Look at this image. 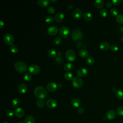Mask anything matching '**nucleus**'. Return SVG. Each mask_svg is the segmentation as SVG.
Instances as JSON below:
<instances>
[{"label":"nucleus","instance_id":"nucleus-38","mask_svg":"<svg viewBox=\"0 0 123 123\" xmlns=\"http://www.w3.org/2000/svg\"><path fill=\"white\" fill-rule=\"evenodd\" d=\"M110 12L111 14L113 16H117L118 15V10L115 8H112L110 10Z\"/></svg>","mask_w":123,"mask_h":123},{"label":"nucleus","instance_id":"nucleus-7","mask_svg":"<svg viewBox=\"0 0 123 123\" xmlns=\"http://www.w3.org/2000/svg\"><path fill=\"white\" fill-rule=\"evenodd\" d=\"M14 37L10 33H6L4 36V41L8 45L11 46L14 42Z\"/></svg>","mask_w":123,"mask_h":123},{"label":"nucleus","instance_id":"nucleus-28","mask_svg":"<svg viewBox=\"0 0 123 123\" xmlns=\"http://www.w3.org/2000/svg\"><path fill=\"white\" fill-rule=\"evenodd\" d=\"M65 79L67 81H70L71 80H73V74L70 72H67L64 75Z\"/></svg>","mask_w":123,"mask_h":123},{"label":"nucleus","instance_id":"nucleus-41","mask_svg":"<svg viewBox=\"0 0 123 123\" xmlns=\"http://www.w3.org/2000/svg\"><path fill=\"white\" fill-rule=\"evenodd\" d=\"M63 61V59L62 57L61 56H57L55 58V62L58 63V64H61L62 63Z\"/></svg>","mask_w":123,"mask_h":123},{"label":"nucleus","instance_id":"nucleus-22","mask_svg":"<svg viewBox=\"0 0 123 123\" xmlns=\"http://www.w3.org/2000/svg\"><path fill=\"white\" fill-rule=\"evenodd\" d=\"M79 55L82 58H87L88 52L85 49H81L79 51Z\"/></svg>","mask_w":123,"mask_h":123},{"label":"nucleus","instance_id":"nucleus-54","mask_svg":"<svg viewBox=\"0 0 123 123\" xmlns=\"http://www.w3.org/2000/svg\"><path fill=\"white\" fill-rule=\"evenodd\" d=\"M17 123H23V122H17Z\"/></svg>","mask_w":123,"mask_h":123},{"label":"nucleus","instance_id":"nucleus-3","mask_svg":"<svg viewBox=\"0 0 123 123\" xmlns=\"http://www.w3.org/2000/svg\"><path fill=\"white\" fill-rule=\"evenodd\" d=\"M72 38L75 41H78L82 39L83 37V34L79 29H74L72 32Z\"/></svg>","mask_w":123,"mask_h":123},{"label":"nucleus","instance_id":"nucleus-55","mask_svg":"<svg viewBox=\"0 0 123 123\" xmlns=\"http://www.w3.org/2000/svg\"><path fill=\"white\" fill-rule=\"evenodd\" d=\"M3 123H8L7 122H4Z\"/></svg>","mask_w":123,"mask_h":123},{"label":"nucleus","instance_id":"nucleus-25","mask_svg":"<svg viewBox=\"0 0 123 123\" xmlns=\"http://www.w3.org/2000/svg\"><path fill=\"white\" fill-rule=\"evenodd\" d=\"M83 17L84 18V19L87 21H90L91 20H92L93 16L92 15L91 13L88 12H86L84 15H83Z\"/></svg>","mask_w":123,"mask_h":123},{"label":"nucleus","instance_id":"nucleus-43","mask_svg":"<svg viewBox=\"0 0 123 123\" xmlns=\"http://www.w3.org/2000/svg\"><path fill=\"white\" fill-rule=\"evenodd\" d=\"M6 113L7 116L11 117V116H12L13 115V114H14V112L12 110H9L6 111Z\"/></svg>","mask_w":123,"mask_h":123},{"label":"nucleus","instance_id":"nucleus-12","mask_svg":"<svg viewBox=\"0 0 123 123\" xmlns=\"http://www.w3.org/2000/svg\"><path fill=\"white\" fill-rule=\"evenodd\" d=\"M116 112L113 110H110L108 111L106 114V117L109 120H113L116 117Z\"/></svg>","mask_w":123,"mask_h":123},{"label":"nucleus","instance_id":"nucleus-20","mask_svg":"<svg viewBox=\"0 0 123 123\" xmlns=\"http://www.w3.org/2000/svg\"><path fill=\"white\" fill-rule=\"evenodd\" d=\"M64 18V15L63 14V13H62V12H59L55 15L54 17V19L56 22L60 23L63 21Z\"/></svg>","mask_w":123,"mask_h":123},{"label":"nucleus","instance_id":"nucleus-24","mask_svg":"<svg viewBox=\"0 0 123 123\" xmlns=\"http://www.w3.org/2000/svg\"><path fill=\"white\" fill-rule=\"evenodd\" d=\"M24 123H35V118L33 116H27L24 120Z\"/></svg>","mask_w":123,"mask_h":123},{"label":"nucleus","instance_id":"nucleus-15","mask_svg":"<svg viewBox=\"0 0 123 123\" xmlns=\"http://www.w3.org/2000/svg\"><path fill=\"white\" fill-rule=\"evenodd\" d=\"M99 47V49H101L102 50L106 51V50H108L110 48L111 46H110V43L108 42L104 41L100 43Z\"/></svg>","mask_w":123,"mask_h":123},{"label":"nucleus","instance_id":"nucleus-13","mask_svg":"<svg viewBox=\"0 0 123 123\" xmlns=\"http://www.w3.org/2000/svg\"><path fill=\"white\" fill-rule=\"evenodd\" d=\"M57 85L54 82H50L47 86V89L48 91L53 92L56 90L57 88Z\"/></svg>","mask_w":123,"mask_h":123},{"label":"nucleus","instance_id":"nucleus-39","mask_svg":"<svg viewBox=\"0 0 123 123\" xmlns=\"http://www.w3.org/2000/svg\"><path fill=\"white\" fill-rule=\"evenodd\" d=\"M54 42L56 45H60L62 42V39L60 37H57L54 40Z\"/></svg>","mask_w":123,"mask_h":123},{"label":"nucleus","instance_id":"nucleus-21","mask_svg":"<svg viewBox=\"0 0 123 123\" xmlns=\"http://www.w3.org/2000/svg\"><path fill=\"white\" fill-rule=\"evenodd\" d=\"M95 6L98 9H101L104 5V2L103 0H96L94 2Z\"/></svg>","mask_w":123,"mask_h":123},{"label":"nucleus","instance_id":"nucleus-50","mask_svg":"<svg viewBox=\"0 0 123 123\" xmlns=\"http://www.w3.org/2000/svg\"><path fill=\"white\" fill-rule=\"evenodd\" d=\"M120 31H121V32L123 33V25L120 26Z\"/></svg>","mask_w":123,"mask_h":123},{"label":"nucleus","instance_id":"nucleus-5","mask_svg":"<svg viewBox=\"0 0 123 123\" xmlns=\"http://www.w3.org/2000/svg\"><path fill=\"white\" fill-rule=\"evenodd\" d=\"M59 33L62 37L67 38L70 34V29L67 26H62L59 30Z\"/></svg>","mask_w":123,"mask_h":123},{"label":"nucleus","instance_id":"nucleus-9","mask_svg":"<svg viewBox=\"0 0 123 123\" xmlns=\"http://www.w3.org/2000/svg\"><path fill=\"white\" fill-rule=\"evenodd\" d=\"M28 70L31 74L35 75L38 74L40 71V67L35 64H31L29 67Z\"/></svg>","mask_w":123,"mask_h":123},{"label":"nucleus","instance_id":"nucleus-56","mask_svg":"<svg viewBox=\"0 0 123 123\" xmlns=\"http://www.w3.org/2000/svg\"><path fill=\"white\" fill-rule=\"evenodd\" d=\"M122 2H123V1H122Z\"/></svg>","mask_w":123,"mask_h":123},{"label":"nucleus","instance_id":"nucleus-32","mask_svg":"<svg viewBox=\"0 0 123 123\" xmlns=\"http://www.w3.org/2000/svg\"><path fill=\"white\" fill-rule=\"evenodd\" d=\"M116 113L120 116H123V106H119L116 109Z\"/></svg>","mask_w":123,"mask_h":123},{"label":"nucleus","instance_id":"nucleus-17","mask_svg":"<svg viewBox=\"0 0 123 123\" xmlns=\"http://www.w3.org/2000/svg\"><path fill=\"white\" fill-rule=\"evenodd\" d=\"M71 105L75 108L79 107L81 104V101L80 99L78 98H74L71 100Z\"/></svg>","mask_w":123,"mask_h":123},{"label":"nucleus","instance_id":"nucleus-45","mask_svg":"<svg viewBox=\"0 0 123 123\" xmlns=\"http://www.w3.org/2000/svg\"><path fill=\"white\" fill-rule=\"evenodd\" d=\"M111 2H112V4H113L114 5H118L121 3V0H112Z\"/></svg>","mask_w":123,"mask_h":123},{"label":"nucleus","instance_id":"nucleus-40","mask_svg":"<svg viewBox=\"0 0 123 123\" xmlns=\"http://www.w3.org/2000/svg\"><path fill=\"white\" fill-rule=\"evenodd\" d=\"M37 105L39 108H42L44 105V102L42 99H39L37 101Z\"/></svg>","mask_w":123,"mask_h":123},{"label":"nucleus","instance_id":"nucleus-44","mask_svg":"<svg viewBox=\"0 0 123 123\" xmlns=\"http://www.w3.org/2000/svg\"><path fill=\"white\" fill-rule=\"evenodd\" d=\"M84 111H85V109L83 107H79L77 109V112L79 114H83L84 112Z\"/></svg>","mask_w":123,"mask_h":123},{"label":"nucleus","instance_id":"nucleus-47","mask_svg":"<svg viewBox=\"0 0 123 123\" xmlns=\"http://www.w3.org/2000/svg\"><path fill=\"white\" fill-rule=\"evenodd\" d=\"M75 45H76V46L77 47L79 48V47H80V46H81V43H80V42L78 41V42H77L76 43Z\"/></svg>","mask_w":123,"mask_h":123},{"label":"nucleus","instance_id":"nucleus-27","mask_svg":"<svg viewBox=\"0 0 123 123\" xmlns=\"http://www.w3.org/2000/svg\"><path fill=\"white\" fill-rule=\"evenodd\" d=\"M73 68V64L71 62H68L64 64V69L66 71H71Z\"/></svg>","mask_w":123,"mask_h":123},{"label":"nucleus","instance_id":"nucleus-48","mask_svg":"<svg viewBox=\"0 0 123 123\" xmlns=\"http://www.w3.org/2000/svg\"><path fill=\"white\" fill-rule=\"evenodd\" d=\"M3 25H4V22L0 20V28L1 29Z\"/></svg>","mask_w":123,"mask_h":123},{"label":"nucleus","instance_id":"nucleus-46","mask_svg":"<svg viewBox=\"0 0 123 123\" xmlns=\"http://www.w3.org/2000/svg\"><path fill=\"white\" fill-rule=\"evenodd\" d=\"M112 5V3L111 2H110V1H109L108 2L106 3V6L107 7V8H110L111 7Z\"/></svg>","mask_w":123,"mask_h":123},{"label":"nucleus","instance_id":"nucleus-31","mask_svg":"<svg viewBox=\"0 0 123 123\" xmlns=\"http://www.w3.org/2000/svg\"><path fill=\"white\" fill-rule=\"evenodd\" d=\"M32 78V75L29 73H25L24 74V79L27 81H30L31 80Z\"/></svg>","mask_w":123,"mask_h":123},{"label":"nucleus","instance_id":"nucleus-53","mask_svg":"<svg viewBox=\"0 0 123 123\" xmlns=\"http://www.w3.org/2000/svg\"><path fill=\"white\" fill-rule=\"evenodd\" d=\"M121 40H122V41L123 42V35L122 36V37H121Z\"/></svg>","mask_w":123,"mask_h":123},{"label":"nucleus","instance_id":"nucleus-19","mask_svg":"<svg viewBox=\"0 0 123 123\" xmlns=\"http://www.w3.org/2000/svg\"><path fill=\"white\" fill-rule=\"evenodd\" d=\"M37 3L40 7L45 8L49 5V0H38Z\"/></svg>","mask_w":123,"mask_h":123},{"label":"nucleus","instance_id":"nucleus-16","mask_svg":"<svg viewBox=\"0 0 123 123\" xmlns=\"http://www.w3.org/2000/svg\"><path fill=\"white\" fill-rule=\"evenodd\" d=\"M88 73L87 70L85 68H80L77 71V74L79 77H83Z\"/></svg>","mask_w":123,"mask_h":123},{"label":"nucleus","instance_id":"nucleus-42","mask_svg":"<svg viewBox=\"0 0 123 123\" xmlns=\"http://www.w3.org/2000/svg\"><path fill=\"white\" fill-rule=\"evenodd\" d=\"M110 49L112 51H116L118 50V47L116 44H112L111 46Z\"/></svg>","mask_w":123,"mask_h":123},{"label":"nucleus","instance_id":"nucleus-8","mask_svg":"<svg viewBox=\"0 0 123 123\" xmlns=\"http://www.w3.org/2000/svg\"><path fill=\"white\" fill-rule=\"evenodd\" d=\"M83 16L82 11L78 8H76L72 12V16L74 19L79 20Z\"/></svg>","mask_w":123,"mask_h":123},{"label":"nucleus","instance_id":"nucleus-33","mask_svg":"<svg viewBox=\"0 0 123 123\" xmlns=\"http://www.w3.org/2000/svg\"><path fill=\"white\" fill-rule=\"evenodd\" d=\"M99 14L101 17H106L108 14V11L105 9H101L99 11Z\"/></svg>","mask_w":123,"mask_h":123},{"label":"nucleus","instance_id":"nucleus-18","mask_svg":"<svg viewBox=\"0 0 123 123\" xmlns=\"http://www.w3.org/2000/svg\"><path fill=\"white\" fill-rule=\"evenodd\" d=\"M27 89V87L25 84L22 83L18 87V91L21 94L25 93Z\"/></svg>","mask_w":123,"mask_h":123},{"label":"nucleus","instance_id":"nucleus-11","mask_svg":"<svg viewBox=\"0 0 123 123\" xmlns=\"http://www.w3.org/2000/svg\"><path fill=\"white\" fill-rule=\"evenodd\" d=\"M46 104L49 108L53 109L57 106V102L55 99L50 98L47 100Z\"/></svg>","mask_w":123,"mask_h":123},{"label":"nucleus","instance_id":"nucleus-29","mask_svg":"<svg viewBox=\"0 0 123 123\" xmlns=\"http://www.w3.org/2000/svg\"><path fill=\"white\" fill-rule=\"evenodd\" d=\"M20 103V100L18 98H14L12 102V106L13 108H16L17 107Z\"/></svg>","mask_w":123,"mask_h":123},{"label":"nucleus","instance_id":"nucleus-49","mask_svg":"<svg viewBox=\"0 0 123 123\" xmlns=\"http://www.w3.org/2000/svg\"><path fill=\"white\" fill-rule=\"evenodd\" d=\"M111 90H112V91H114V92H116V91L117 90L116 89V87H112V88H111Z\"/></svg>","mask_w":123,"mask_h":123},{"label":"nucleus","instance_id":"nucleus-34","mask_svg":"<svg viewBox=\"0 0 123 123\" xmlns=\"http://www.w3.org/2000/svg\"><path fill=\"white\" fill-rule=\"evenodd\" d=\"M95 62V60L92 57H88L86 59V62L88 65H91L94 64Z\"/></svg>","mask_w":123,"mask_h":123},{"label":"nucleus","instance_id":"nucleus-10","mask_svg":"<svg viewBox=\"0 0 123 123\" xmlns=\"http://www.w3.org/2000/svg\"><path fill=\"white\" fill-rule=\"evenodd\" d=\"M58 31V28L56 26H51L47 29V33L50 36H54L56 35Z\"/></svg>","mask_w":123,"mask_h":123},{"label":"nucleus","instance_id":"nucleus-35","mask_svg":"<svg viewBox=\"0 0 123 123\" xmlns=\"http://www.w3.org/2000/svg\"><path fill=\"white\" fill-rule=\"evenodd\" d=\"M54 18L52 16H50V15H49L46 18V19H45V21L47 23L49 24H51L53 22H54Z\"/></svg>","mask_w":123,"mask_h":123},{"label":"nucleus","instance_id":"nucleus-4","mask_svg":"<svg viewBox=\"0 0 123 123\" xmlns=\"http://www.w3.org/2000/svg\"><path fill=\"white\" fill-rule=\"evenodd\" d=\"M72 85L75 88H80L83 85V81L82 79L79 76L74 77L72 80Z\"/></svg>","mask_w":123,"mask_h":123},{"label":"nucleus","instance_id":"nucleus-1","mask_svg":"<svg viewBox=\"0 0 123 123\" xmlns=\"http://www.w3.org/2000/svg\"><path fill=\"white\" fill-rule=\"evenodd\" d=\"M34 93L36 97L40 99L45 98L48 95L46 89L41 86L36 87L34 89Z\"/></svg>","mask_w":123,"mask_h":123},{"label":"nucleus","instance_id":"nucleus-30","mask_svg":"<svg viewBox=\"0 0 123 123\" xmlns=\"http://www.w3.org/2000/svg\"><path fill=\"white\" fill-rule=\"evenodd\" d=\"M116 21L120 24H123V14H118L116 17Z\"/></svg>","mask_w":123,"mask_h":123},{"label":"nucleus","instance_id":"nucleus-6","mask_svg":"<svg viewBox=\"0 0 123 123\" xmlns=\"http://www.w3.org/2000/svg\"><path fill=\"white\" fill-rule=\"evenodd\" d=\"M65 56L67 60L70 62H74L76 58L75 52L72 49L68 50L65 54Z\"/></svg>","mask_w":123,"mask_h":123},{"label":"nucleus","instance_id":"nucleus-51","mask_svg":"<svg viewBox=\"0 0 123 123\" xmlns=\"http://www.w3.org/2000/svg\"><path fill=\"white\" fill-rule=\"evenodd\" d=\"M57 54H58V56H61V52L60 51H58L57 52Z\"/></svg>","mask_w":123,"mask_h":123},{"label":"nucleus","instance_id":"nucleus-52","mask_svg":"<svg viewBox=\"0 0 123 123\" xmlns=\"http://www.w3.org/2000/svg\"><path fill=\"white\" fill-rule=\"evenodd\" d=\"M57 1V0H50V1H51V2H56V1Z\"/></svg>","mask_w":123,"mask_h":123},{"label":"nucleus","instance_id":"nucleus-36","mask_svg":"<svg viewBox=\"0 0 123 123\" xmlns=\"http://www.w3.org/2000/svg\"><path fill=\"white\" fill-rule=\"evenodd\" d=\"M10 50L13 53H16L18 52V48L15 45L12 44L10 46Z\"/></svg>","mask_w":123,"mask_h":123},{"label":"nucleus","instance_id":"nucleus-23","mask_svg":"<svg viewBox=\"0 0 123 123\" xmlns=\"http://www.w3.org/2000/svg\"><path fill=\"white\" fill-rule=\"evenodd\" d=\"M47 54L49 56V57L51 58H54L56 57L57 53L56 52V51L55 50V49H51L48 50V52H47Z\"/></svg>","mask_w":123,"mask_h":123},{"label":"nucleus","instance_id":"nucleus-37","mask_svg":"<svg viewBox=\"0 0 123 123\" xmlns=\"http://www.w3.org/2000/svg\"><path fill=\"white\" fill-rule=\"evenodd\" d=\"M47 12L49 14H53L55 12V9L53 6H49L47 9Z\"/></svg>","mask_w":123,"mask_h":123},{"label":"nucleus","instance_id":"nucleus-26","mask_svg":"<svg viewBox=\"0 0 123 123\" xmlns=\"http://www.w3.org/2000/svg\"><path fill=\"white\" fill-rule=\"evenodd\" d=\"M116 97L120 99H123V90L118 89L115 92Z\"/></svg>","mask_w":123,"mask_h":123},{"label":"nucleus","instance_id":"nucleus-2","mask_svg":"<svg viewBox=\"0 0 123 123\" xmlns=\"http://www.w3.org/2000/svg\"><path fill=\"white\" fill-rule=\"evenodd\" d=\"M27 68L26 64L22 61H17L14 63V69L17 72L20 73L25 72Z\"/></svg>","mask_w":123,"mask_h":123},{"label":"nucleus","instance_id":"nucleus-14","mask_svg":"<svg viewBox=\"0 0 123 123\" xmlns=\"http://www.w3.org/2000/svg\"><path fill=\"white\" fill-rule=\"evenodd\" d=\"M14 114L18 118H22L25 115V111L24 110L21 108H16L14 111Z\"/></svg>","mask_w":123,"mask_h":123}]
</instances>
